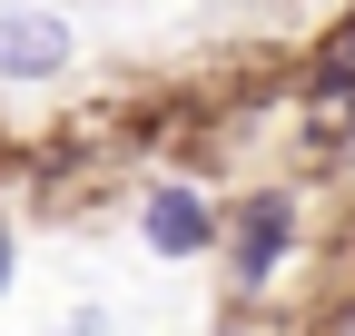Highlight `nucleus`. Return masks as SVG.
<instances>
[{
    "instance_id": "nucleus-1",
    "label": "nucleus",
    "mask_w": 355,
    "mask_h": 336,
    "mask_svg": "<svg viewBox=\"0 0 355 336\" xmlns=\"http://www.w3.org/2000/svg\"><path fill=\"white\" fill-rule=\"evenodd\" d=\"M286 247H296V198H286V188H257L237 218H227V267H237V287H266Z\"/></svg>"
},
{
    "instance_id": "nucleus-2",
    "label": "nucleus",
    "mask_w": 355,
    "mask_h": 336,
    "mask_svg": "<svg viewBox=\"0 0 355 336\" xmlns=\"http://www.w3.org/2000/svg\"><path fill=\"white\" fill-rule=\"evenodd\" d=\"M139 237L158 247V258H207V247L227 237V218H217L198 188H158V198L139 208Z\"/></svg>"
},
{
    "instance_id": "nucleus-3",
    "label": "nucleus",
    "mask_w": 355,
    "mask_h": 336,
    "mask_svg": "<svg viewBox=\"0 0 355 336\" xmlns=\"http://www.w3.org/2000/svg\"><path fill=\"white\" fill-rule=\"evenodd\" d=\"M60 60H69L60 10H0V79H50Z\"/></svg>"
},
{
    "instance_id": "nucleus-4",
    "label": "nucleus",
    "mask_w": 355,
    "mask_h": 336,
    "mask_svg": "<svg viewBox=\"0 0 355 336\" xmlns=\"http://www.w3.org/2000/svg\"><path fill=\"white\" fill-rule=\"evenodd\" d=\"M10 267H20V237H10V228H0V287H10Z\"/></svg>"
},
{
    "instance_id": "nucleus-5",
    "label": "nucleus",
    "mask_w": 355,
    "mask_h": 336,
    "mask_svg": "<svg viewBox=\"0 0 355 336\" xmlns=\"http://www.w3.org/2000/svg\"><path fill=\"white\" fill-rule=\"evenodd\" d=\"M217 336H247V326H217Z\"/></svg>"
}]
</instances>
